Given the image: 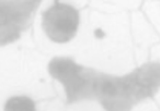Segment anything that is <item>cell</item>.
Wrapping results in <instances>:
<instances>
[{
    "mask_svg": "<svg viewBox=\"0 0 160 111\" xmlns=\"http://www.w3.org/2000/svg\"><path fill=\"white\" fill-rule=\"evenodd\" d=\"M5 111H36L35 104L27 96H14L7 100Z\"/></svg>",
    "mask_w": 160,
    "mask_h": 111,
    "instance_id": "4",
    "label": "cell"
},
{
    "mask_svg": "<svg viewBox=\"0 0 160 111\" xmlns=\"http://www.w3.org/2000/svg\"><path fill=\"white\" fill-rule=\"evenodd\" d=\"M80 23L79 11L67 3L55 1L49 9L43 12V29L51 40L68 42L76 36Z\"/></svg>",
    "mask_w": 160,
    "mask_h": 111,
    "instance_id": "3",
    "label": "cell"
},
{
    "mask_svg": "<svg viewBox=\"0 0 160 111\" xmlns=\"http://www.w3.org/2000/svg\"><path fill=\"white\" fill-rule=\"evenodd\" d=\"M38 5L40 1H0V46L20 38Z\"/></svg>",
    "mask_w": 160,
    "mask_h": 111,
    "instance_id": "2",
    "label": "cell"
},
{
    "mask_svg": "<svg viewBox=\"0 0 160 111\" xmlns=\"http://www.w3.org/2000/svg\"><path fill=\"white\" fill-rule=\"evenodd\" d=\"M48 72L59 81L67 102L98 99L107 111H131L160 87V63L148 62L124 76H113L77 64L69 58H54Z\"/></svg>",
    "mask_w": 160,
    "mask_h": 111,
    "instance_id": "1",
    "label": "cell"
}]
</instances>
